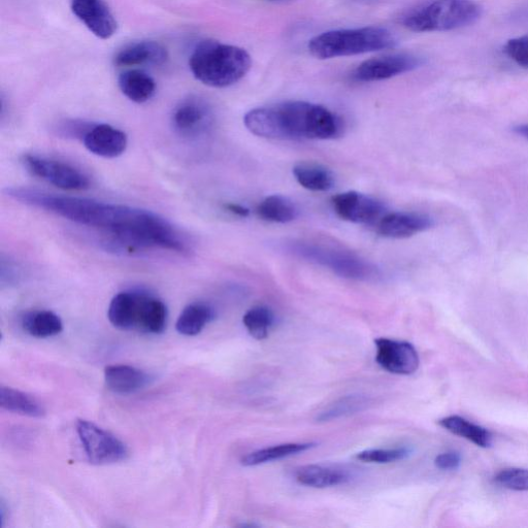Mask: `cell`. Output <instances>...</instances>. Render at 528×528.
Wrapping results in <instances>:
<instances>
[{
	"instance_id": "8d00e7d4",
	"label": "cell",
	"mask_w": 528,
	"mask_h": 528,
	"mask_svg": "<svg viewBox=\"0 0 528 528\" xmlns=\"http://www.w3.org/2000/svg\"><path fill=\"white\" fill-rule=\"evenodd\" d=\"M271 2H285V0H271Z\"/></svg>"
},
{
	"instance_id": "7c38bea8",
	"label": "cell",
	"mask_w": 528,
	"mask_h": 528,
	"mask_svg": "<svg viewBox=\"0 0 528 528\" xmlns=\"http://www.w3.org/2000/svg\"><path fill=\"white\" fill-rule=\"evenodd\" d=\"M172 123L181 137H198L204 134L211 125L212 112L203 99L189 97L175 108Z\"/></svg>"
},
{
	"instance_id": "30bf717a",
	"label": "cell",
	"mask_w": 528,
	"mask_h": 528,
	"mask_svg": "<svg viewBox=\"0 0 528 528\" xmlns=\"http://www.w3.org/2000/svg\"><path fill=\"white\" fill-rule=\"evenodd\" d=\"M332 203L341 219L356 224H378L386 214L385 206L376 198L355 191L334 196Z\"/></svg>"
},
{
	"instance_id": "277c9868",
	"label": "cell",
	"mask_w": 528,
	"mask_h": 528,
	"mask_svg": "<svg viewBox=\"0 0 528 528\" xmlns=\"http://www.w3.org/2000/svg\"><path fill=\"white\" fill-rule=\"evenodd\" d=\"M398 44L389 29L368 26L323 32L310 41L309 51L318 59H332L393 49Z\"/></svg>"
},
{
	"instance_id": "4316f807",
	"label": "cell",
	"mask_w": 528,
	"mask_h": 528,
	"mask_svg": "<svg viewBox=\"0 0 528 528\" xmlns=\"http://www.w3.org/2000/svg\"><path fill=\"white\" fill-rule=\"evenodd\" d=\"M439 424L449 433L464 438L478 447L489 448L492 445V435L486 428L460 416L445 417L439 421Z\"/></svg>"
},
{
	"instance_id": "5bb4252c",
	"label": "cell",
	"mask_w": 528,
	"mask_h": 528,
	"mask_svg": "<svg viewBox=\"0 0 528 528\" xmlns=\"http://www.w3.org/2000/svg\"><path fill=\"white\" fill-rule=\"evenodd\" d=\"M379 234L390 239H407L431 229L435 221L415 212L386 213L378 222Z\"/></svg>"
},
{
	"instance_id": "5b68a950",
	"label": "cell",
	"mask_w": 528,
	"mask_h": 528,
	"mask_svg": "<svg viewBox=\"0 0 528 528\" xmlns=\"http://www.w3.org/2000/svg\"><path fill=\"white\" fill-rule=\"evenodd\" d=\"M482 8L474 0H433L403 18L414 32L450 31L476 23Z\"/></svg>"
},
{
	"instance_id": "74e56055",
	"label": "cell",
	"mask_w": 528,
	"mask_h": 528,
	"mask_svg": "<svg viewBox=\"0 0 528 528\" xmlns=\"http://www.w3.org/2000/svg\"><path fill=\"white\" fill-rule=\"evenodd\" d=\"M361 2H372V0H361Z\"/></svg>"
},
{
	"instance_id": "1f68e13d",
	"label": "cell",
	"mask_w": 528,
	"mask_h": 528,
	"mask_svg": "<svg viewBox=\"0 0 528 528\" xmlns=\"http://www.w3.org/2000/svg\"><path fill=\"white\" fill-rule=\"evenodd\" d=\"M495 483L513 491H528V470L506 469L494 477Z\"/></svg>"
},
{
	"instance_id": "ac0fdd59",
	"label": "cell",
	"mask_w": 528,
	"mask_h": 528,
	"mask_svg": "<svg viewBox=\"0 0 528 528\" xmlns=\"http://www.w3.org/2000/svg\"><path fill=\"white\" fill-rule=\"evenodd\" d=\"M152 377L135 367L116 365L105 370V382L109 390L120 395L135 394L152 382Z\"/></svg>"
},
{
	"instance_id": "484cf974",
	"label": "cell",
	"mask_w": 528,
	"mask_h": 528,
	"mask_svg": "<svg viewBox=\"0 0 528 528\" xmlns=\"http://www.w3.org/2000/svg\"><path fill=\"white\" fill-rule=\"evenodd\" d=\"M169 312L167 306L156 297L145 293L138 330L150 335H160L167 328Z\"/></svg>"
},
{
	"instance_id": "d6a6232c",
	"label": "cell",
	"mask_w": 528,
	"mask_h": 528,
	"mask_svg": "<svg viewBox=\"0 0 528 528\" xmlns=\"http://www.w3.org/2000/svg\"><path fill=\"white\" fill-rule=\"evenodd\" d=\"M504 52L522 68L528 69V36L508 41L504 47Z\"/></svg>"
},
{
	"instance_id": "e575fe53",
	"label": "cell",
	"mask_w": 528,
	"mask_h": 528,
	"mask_svg": "<svg viewBox=\"0 0 528 528\" xmlns=\"http://www.w3.org/2000/svg\"><path fill=\"white\" fill-rule=\"evenodd\" d=\"M224 208L230 212V213H233L239 217H248L249 214H250V211L249 209H247L246 207L244 206H241V205H237V204H227L224 206Z\"/></svg>"
},
{
	"instance_id": "f546056e",
	"label": "cell",
	"mask_w": 528,
	"mask_h": 528,
	"mask_svg": "<svg viewBox=\"0 0 528 528\" xmlns=\"http://www.w3.org/2000/svg\"><path fill=\"white\" fill-rule=\"evenodd\" d=\"M243 323L252 338L262 341L270 336L275 323V315L270 308L257 306L245 314Z\"/></svg>"
},
{
	"instance_id": "2e32d148",
	"label": "cell",
	"mask_w": 528,
	"mask_h": 528,
	"mask_svg": "<svg viewBox=\"0 0 528 528\" xmlns=\"http://www.w3.org/2000/svg\"><path fill=\"white\" fill-rule=\"evenodd\" d=\"M168 60V51L154 41H140L126 45L114 57L120 68L130 66L160 65Z\"/></svg>"
},
{
	"instance_id": "f1b7e54d",
	"label": "cell",
	"mask_w": 528,
	"mask_h": 528,
	"mask_svg": "<svg viewBox=\"0 0 528 528\" xmlns=\"http://www.w3.org/2000/svg\"><path fill=\"white\" fill-rule=\"evenodd\" d=\"M257 214L266 221L288 223L297 217V209L289 198L282 195H271L259 204Z\"/></svg>"
},
{
	"instance_id": "8992f818",
	"label": "cell",
	"mask_w": 528,
	"mask_h": 528,
	"mask_svg": "<svg viewBox=\"0 0 528 528\" xmlns=\"http://www.w3.org/2000/svg\"><path fill=\"white\" fill-rule=\"evenodd\" d=\"M292 250L342 278L367 281L378 276V271L371 263L343 250L302 243L295 244Z\"/></svg>"
},
{
	"instance_id": "9c48e42d",
	"label": "cell",
	"mask_w": 528,
	"mask_h": 528,
	"mask_svg": "<svg viewBox=\"0 0 528 528\" xmlns=\"http://www.w3.org/2000/svg\"><path fill=\"white\" fill-rule=\"evenodd\" d=\"M23 163L27 171L63 190H84L90 186L88 177L73 165L57 160L26 155Z\"/></svg>"
},
{
	"instance_id": "d590c367",
	"label": "cell",
	"mask_w": 528,
	"mask_h": 528,
	"mask_svg": "<svg viewBox=\"0 0 528 528\" xmlns=\"http://www.w3.org/2000/svg\"><path fill=\"white\" fill-rule=\"evenodd\" d=\"M514 131L518 136L528 140V124H522L514 127Z\"/></svg>"
},
{
	"instance_id": "836d02e7",
	"label": "cell",
	"mask_w": 528,
	"mask_h": 528,
	"mask_svg": "<svg viewBox=\"0 0 528 528\" xmlns=\"http://www.w3.org/2000/svg\"><path fill=\"white\" fill-rule=\"evenodd\" d=\"M436 467L441 471H454L461 465V456L454 451L439 454L435 459Z\"/></svg>"
},
{
	"instance_id": "44dd1931",
	"label": "cell",
	"mask_w": 528,
	"mask_h": 528,
	"mask_svg": "<svg viewBox=\"0 0 528 528\" xmlns=\"http://www.w3.org/2000/svg\"><path fill=\"white\" fill-rule=\"evenodd\" d=\"M373 405V400L366 394H350L342 396L333 403L328 404L317 416V422H330L349 417L368 410Z\"/></svg>"
},
{
	"instance_id": "7a4b0ae2",
	"label": "cell",
	"mask_w": 528,
	"mask_h": 528,
	"mask_svg": "<svg viewBox=\"0 0 528 528\" xmlns=\"http://www.w3.org/2000/svg\"><path fill=\"white\" fill-rule=\"evenodd\" d=\"M253 135L272 140H333L343 124L332 111L320 105L292 101L251 110L244 117Z\"/></svg>"
},
{
	"instance_id": "83f0119b",
	"label": "cell",
	"mask_w": 528,
	"mask_h": 528,
	"mask_svg": "<svg viewBox=\"0 0 528 528\" xmlns=\"http://www.w3.org/2000/svg\"><path fill=\"white\" fill-rule=\"evenodd\" d=\"M315 446V443H288L259 449L244 456L241 460V464L244 467H256L268 464V462L306 452Z\"/></svg>"
},
{
	"instance_id": "3957f363",
	"label": "cell",
	"mask_w": 528,
	"mask_h": 528,
	"mask_svg": "<svg viewBox=\"0 0 528 528\" xmlns=\"http://www.w3.org/2000/svg\"><path fill=\"white\" fill-rule=\"evenodd\" d=\"M196 80L214 88H225L241 81L251 70L250 54L237 46L217 41L198 44L189 59Z\"/></svg>"
},
{
	"instance_id": "4fadbf2b",
	"label": "cell",
	"mask_w": 528,
	"mask_h": 528,
	"mask_svg": "<svg viewBox=\"0 0 528 528\" xmlns=\"http://www.w3.org/2000/svg\"><path fill=\"white\" fill-rule=\"evenodd\" d=\"M74 15L102 40L111 39L117 31V21L105 0H71Z\"/></svg>"
},
{
	"instance_id": "9a60e30c",
	"label": "cell",
	"mask_w": 528,
	"mask_h": 528,
	"mask_svg": "<svg viewBox=\"0 0 528 528\" xmlns=\"http://www.w3.org/2000/svg\"><path fill=\"white\" fill-rule=\"evenodd\" d=\"M84 146L94 155L104 158H116L127 148L124 132L108 124L90 127L83 137Z\"/></svg>"
},
{
	"instance_id": "cb8c5ba5",
	"label": "cell",
	"mask_w": 528,
	"mask_h": 528,
	"mask_svg": "<svg viewBox=\"0 0 528 528\" xmlns=\"http://www.w3.org/2000/svg\"><path fill=\"white\" fill-rule=\"evenodd\" d=\"M118 85L122 93L131 102L144 104L154 96L156 83L148 74L131 70L124 72L118 79Z\"/></svg>"
},
{
	"instance_id": "6da1fadb",
	"label": "cell",
	"mask_w": 528,
	"mask_h": 528,
	"mask_svg": "<svg viewBox=\"0 0 528 528\" xmlns=\"http://www.w3.org/2000/svg\"><path fill=\"white\" fill-rule=\"evenodd\" d=\"M7 195L22 204L102 230L126 249L161 248L181 253L187 249L171 223L146 210L26 188H10Z\"/></svg>"
},
{
	"instance_id": "603a6c76",
	"label": "cell",
	"mask_w": 528,
	"mask_h": 528,
	"mask_svg": "<svg viewBox=\"0 0 528 528\" xmlns=\"http://www.w3.org/2000/svg\"><path fill=\"white\" fill-rule=\"evenodd\" d=\"M215 317V310L210 305L206 303L190 304L184 308L177 320V332L185 337H195L200 335Z\"/></svg>"
},
{
	"instance_id": "8fae6325",
	"label": "cell",
	"mask_w": 528,
	"mask_h": 528,
	"mask_svg": "<svg viewBox=\"0 0 528 528\" xmlns=\"http://www.w3.org/2000/svg\"><path fill=\"white\" fill-rule=\"evenodd\" d=\"M376 361L385 371L401 376L417 372L420 358L416 348L409 342L380 338L375 340Z\"/></svg>"
},
{
	"instance_id": "ba28073f",
	"label": "cell",
	"mask_w": 528,
	"mask_h": 528,
	"mask_svg": "<svg viewBox=\"0 0 528 528\" xmlns=\"http://www.w3.org/2000/svg\"><path fill=\"white\" fill-rule=\"evenodd\" d=\"M424 63V58L414 53L392 54L362 62L351 76L360 83L379 82L416 71Z\"/></svg>"
},
{
	"instance_id": "d6986e66",
	"label": "cell",
	"mask_w": 528,
	"mask_h": 528,
	"mask_svg": "<svg viewBox=\"0 0 528 528\" xmlns=\"http://www.w3.org/2000/svg\"><path fill=\"white\" fill-rule=\"evenodd\" d=\"M294 478L304 486L312 488H328L346 484L351 480L348 471L322 465H308L294 472Z\"/></svg>"
},
{
	"instance_id": "7402d4cb",
	"label": "cell",
	"mask_w": 528,
	"mask_h": 528,
	"mask_svg": "<svg viewBox=\"0 0 528 528\" xmlns=\"http://www.w3.org/2000/svg\"><path fill=\"white\" fill-rule=\"evenodd\" d=\"M297 183L314 192H326L335 186V176L323 165L313 162H302L293 168Z\"/></svg>"
},
{
	"instance_id": "4dcf8cb0",
	"label": "cell",
	"mask_w": 528,
	"mask_h": 528,
	"mask_svg": "<svg viewBox=\"0 0 528 528\" xmlns=\"http://www.w3.org/2000/svg\"><path fill=\"white\" fill-rule=\"evenodd\" d=\"M412 450L407 447L388 448V449H369L357 453L356 459L369 462V464H391V462L400 461L408 458Z\"/></svg>"
},
{
	"instance_id": "e0dca14e",
	"label": "cell",
	"mask_w": 528,
	"mask_h": 528,
	"mask_svg": "<svg viewBox=\"0 0 528 528\" xmlns=\"http://www.w3.org/2000/svg\"><path fill=\"white\" fill-rule=\"evenodd\" d=\"M144 292H120L112 300L108 317L111 324L121 330L138 329Z\"/></svg>"
},
{
	"instance_id": "d4e9b609",
	"label": "cell",
	"mask_w": 528,
	"mask_h": 528,
	"mask_svg": "<svg viewBox=\"0 0 528 528\" xmlns=\"http://www.w3.org/2000/svg\"><path fill=\"white\" fill-rule=\"evenodd\" d=\"M24 332L37 339L52 338L63 330L61 318L51 311H32L26 313L21 319Z\"/></svg>"
},
{
	"instance_id": "ffe728a7",
	"label": "cell",
	"mask_w": 528,
	"mask_h": 528,
	"mask_svg": "<svg viewBox=\"0 0 528 528\" xmlns=\"http://www.w3.org/2000/svg\"><path fill=\"white\" fill-rule=\"evenodd\" d=\"M0 407L8 412L30 418H43L46 415L41 402L32 395L11 387L0 388Z\"/></svg>"
},
{
	"instance_id": "52a82bcc",
	"label": "cell",
	"mask_w": 528,
	"mask_h": 528,
	"mask_svg": "<svg viewBox=\"0 0 528 528\" xmlns=\"http://www.w3.org/2000/svg\"><path fill=\"white\" fill-rule=\"evenodd\" d=\"M77 433L90 464L109 466L128 457L127 446L116 436L93 422L79 420Z\"/></svg>"
}]
</instances>
